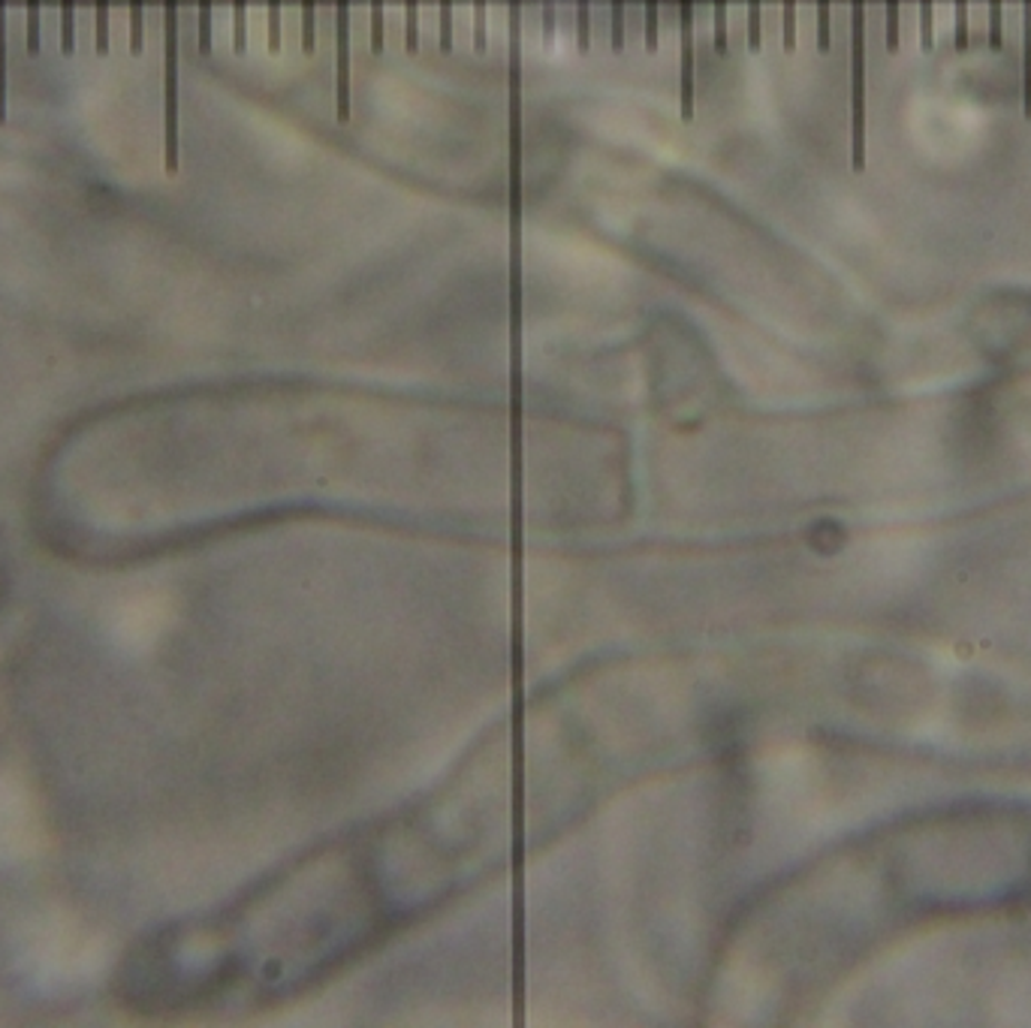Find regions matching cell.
Segmentation results:
<instances>
[{
  "label": "cell",
  "mask_w": 1031,
  "mask_h": 1028,
  "mask_svg": "<svg viewBox=\"0 0 1031 1028\" xmlns=\"http://www.w3.org/2000/svg\"><path fill=\"white\" fill-rule=\"evenodd\" d=\"M851 166H866V0H851Z\"/></svg>",
  "instance_id": "1"
},
{
  "label": "cell",
  "mask_w": 1031,
  "mask_h": 1028,
  "mask_svg": "<svg viewBox=\"0 0 1031 1028\" xmlns=\"http://www.w3.org/2000/svg\"><path fill=\"white\" fill-rule=\"evenodd\" d=\"M164 97H166V169H178V0H164Z\"/></svg>",
  "instance_id": "2"
},
{
  "label": "cell",
  "mask_w": 1031,
  "mask_h": 1028,
  "mask_svg": "<svg viewBox=\"0 0 1031 1028\" xmlns=\"http://www.w3.org/2000/svg\"><path fill=\"white\" fill-rule=\"evenodd\" d=\"M335 104L338 121L351 118V0H335Z\"/></svg>",
  "instance_id": "3"
},
{
  "label": "cell",
  "mask_w": 1031,
  "mask_h": 1028,
  "mask_svg": "<svg viewBox=\"0 0 1031 1028\" xmlns=\"http://www.w3.org/2000/svg\"><path fill=\"white\" fill-rule=\"evenodd\" d=\"M681 19V118H694V0H679Z\"/></svg>",
  "instance_id": "4"
},
{
  "label": "cell",
  "mask_w": 1031,
  "mask_h": 1028,
  "mask_svg": "<svg viewBox=\"0 0 1031 1028\" xmlns=\"http://www.w3.org/2000/svg\"><path fill=\"white\" fill-rule=\"evenodd\" d=\"M1022 109L1031 121V0H1022Z\"/></svg>",
  "instance_id": "5"
},
{
  "label": "cell",
  "mask_w": 1031,
  "mask_h": 1028,
  "mask_svg": "<svg viewBox=\"0 0 1031 1028\" xmlns=\"http://www.w3.org/2000/svg\"><path fill=\"white\" fill-rule=\"evenodd\" d=\"M7 118V0H0V121Z\"/></svg>",
  "instance_id": "6"
},
{
  "label": "cell",
  "mask_w": 1031,
  "mask_h": 1028,
  "mask_svg": "<svg viewBox=\"0 0 1031 1028\" xmlns=\"http://www.w3.org/2000/svg\"><path fill=\"white\" fill-rule=\"evenodd\" d=\"M404 49H420V0H404Z\"/></svg>",
  "instance_id": "7"
},
{
  "label": "cell",
  "mask_w": 1031,
  "mask_h": 1028,
  "mask_svg": "<svg viewBox=\"0 0 1031 1028\" xmlns=\"http://www.w3.org/2000/svg\"><path fill=\"white\" fill-rule=\"evenodd\" d=\"M764 46V0H748V49L760 52Z\"/></svg>",
  "instance_id": "8"
},
{
  "label": "cell",
  "mask_w": 1031,
  "mask_h": 1028,
  "mask_svg": "<svg viewBox=\"0 0 1031 1028\" xmlns=\"http://www.w3.org/2000/svg\"><path fill=\"white\" fill-rule=\"evenodd\" d=\"M94 46H97V55L109 52V0H97V12H94Z\"/></svg>",
  "instance_id": "9"
},
{
  "label": "cell",
  "mask_w": 1031,
  "mask_h": 1028,
  "mask_svg": "<svg viewBox=\"0 0 1031 1028\" xmlns=\"http://www.w3.org/2000/svg\"><path fill=\"white\" fill-rule=\"evenodd\" d=\"M233 46L236 52L248 46V0H233Z\"/></svg>",
  "instance_id": "10"
},
{
  "label": "cell",
  "mask_w": 1031,
  "mask_h": 1028,
  "mask_svg": "<svg viewBox=\"0 0 1031 1028\" xmlns=\"http://www.w3.org/2000/svg\"><path fill=\"white\" fill-rule=\"evenodd\" d=\"M76 49V0H61V52Z\"/></svg>",
  "instance_id": "11"
},
{
  "label": "cell",
  "mask_w": 1031,
  "mask_h": 1028,
  "mask_svg": "<svg viewBox=\"0 0 1031 1028\" xmlns=\"http://www.w3.org/2000/svg\"><path fill=\"white\" fill-rule=\"evenodd\" d=\"M145 46V0H130V52L143 55Z\"/></svg>",
  "instance_id": "12"
},
{
  "label": "cell",
  "mask_w": 1031,
  "mask_h": 1028,
  "mask_svg": "<svg viewBox=\"0 0 1031 1028\" xmlns=\"http://www.w3.org/2000/svg\"><path fill=\"white\" fill-rule=\"evenodd\" d=\"M612 12H609V42H612V52L625 49V0H609Z\"/></svg>",
  "instance_id": "13"
},
{
  "label": "cell",
  "mask_w": 1031,
  "mask_h": 1028,
  "mask_svg": "<svg viewBox=\"0 0 1031 1028\" xmlns=\"http://www.w3.org/2000/svg\"><path fill=\"white\" fill-rule=\"evenodd\" d=\"M660 42V0H646V49L658 52Z\"/></svg>",
  "instance_id": "14"
},
{
  "label": "cell",
  "mask_w": 1031,
  "mask_h": 1028,
  "mask_svg": "<svg viewBox=\"0 0 1031 1028\" xmlns=\"http://www.w3.org/2000/svg\"><path fill=\"white\" fill-rule=\"evenodd\" d=\"M782 42H784V52H794L796 49V0H784Z\"/></svg>",
  "instance_id": "15"
},
{
  "label": "cell",
  "mask_w": 1031,
  "mask_h": 1028,
  "mask_svg": "<svg viewBox=\"0 0 1031 1028\" xmlns=\"http://www.w3.org/2000/svg\"><path fill=\"white\" fill-rule=\"evenodd\" d=\"M577 40L579 52H588V46H591V0H577Z\"/></svg>",
  "instance_id": "16"
},
{
  "label": "cell",
  "mask_w": 1031,
  "mask_h": 1028,
  "mask_svg": "<svg viewBox=\"0 0 1031 1028\" xmlns=\"http://www.w3.org/2000/svg\"><path fill=\"white\" fill-rule=\"evenodd\" d=\"M317 46V28H314V0H302V49L314 52Z\"/></svg>",
  "instance_id": "17"
},
{
  "label": "cell",
  "mask_w": 1031,
  "mask_h": 1028,
  "mask_svg": "<svg viewBox=\"0 0 1031 1028\" xmlns=\"http://www.w3.org/2000/svg\"><path fill=\"white\" fill-rule=\"evenodd\" d=\"M711 7H715V52H727V40H730V33H727V0H711Z\"/></svg>",
  "instance_id": "18"
},
{
  "label": "cell",
  "mask_w": 1031,
  "mask_h": 1028,
  "mask_svg": "<svg viewBox=\"0 0 1031 1028\" xmlns=\"http://www.w3.org/2000/svg\"><path fill=\"white\" fill-rule=\"evenodd\" d=\"M833 31H829V0H817V49L829 52Z\"/></svg>",
  "instance_id": "19"
},
{
  "label": "cell",
  "mask_w": 1031,
  "mask_h": 1028,
  "mask_svg": "<svg viewBox=\"0 0 1031 1028\" xmlns=\"http://www.w3.org/2000/svg\"><path fill=\"white\" fill-rule=\"evenodd\" d=\"M268 7V52H281V0H266Z\"/></svg>",
  "instance_id": "20"
},
{
  "label": "cell",
  "mask_w": 1031,
  "mask_h": 1028,
  "mask_svg": "<svg viewBox=\"0 0 1031 1028\" xmlns=\"http://www.w3.org/2000/svg\"><path fill=\"white\" fill-rule=\"evenodd\" d=\"M28 52H40V0H28Z\"/></svg>",
  "instance_id": "21"
},
{
  "label": "cell",
  "mask_w": 1031,
  "mask_h": 1028,
  "mask_svg": "<svg viewBox=\"0 0 1031 1028\" xmlns=\"http://www.w3.org/2000/svg\"><path fill=\"white\" fill-rule=\"evenodd\" d=\"M199 52H212V0H199Z\"/></svg>",
  "instance_id": "22"
},
{
  "label": "cell",
  "mask_w": 1031,
  "mask_h": 1028,
  "mask_svg": "<svg viewBox=\"0 0 1031 1028\" xmlns=\"http://www.w3.org/2000/svg\"><path fill=\"white\" fill-rule=\"evenodd\" d=\"M920 42L923 49L935 46V28H932V0H920Z\"/></svg>",
  "instance_id": "23"
},
{
  "label": "cell",
  "mask_w": 1031,
  "mask_h": 1028,
  "mask_svg": "<svg viewBox=\"0 0 1031 1028\" xmlns=\"http://www.w3.org/2000/svg\"><path fill=\"white\" fill-rule=\"evenodd\" d=\"M956 52L969 49V0H956Z\"/></svg>",
  "instance_id": "24"
},
{
  "label": "cell",
  "mask_w": 1031,
  "mask_h": 1028,
  "mask_svg": "<svg viewBox=\"0 0 1031 1028\" xmlns=\"http://www.w3.org/2000/svg\"><path fill=\"white\" fill-rule=\"evenodd\" d=\"M441 49H453V0H441Z\"/></svg>",
  "instance_id": "25"
},
{
  "label": "cell",
  "mask_w": 1031,
  "mask_h": 1028,
  "mask_svg": "<svg viewBox=\"0 0 1031 1028\" xmlns=\"http://www.w3.org/2000/svg\"><path fill=\"white\" fill-rule=\"evenodd\" d=\"M372 52H383V0H372Z\"/></svg>",
  "instance_id": "26"
},
{
  "label": "cell",
  "mask_w": 1031,
  "mask_h": 1028,
  "mask_svg": "<svg viewBox=\"0 0 1031 1028\" xmlns=\"http://www.w3.org/2000/svg\"><path fill=\"white\" fill-rule=\"evenodd\" d=\"M1004 31H1001V0H990V46L1001 49Z\"/></svg>",
  "instance_id": "27"
},
{
  "label": "cell",
  "mask_w": 1031,
  "mask_h": 1028,
  "mask_svg": "<svg viewBox=\"0 0 1031 1028\" xmlns=\"http://www.w3.org/2000/svg\"><path fill=\"white\" fill-rule=\"evenodd\" d=\"M887 49H899V0H887Z\"/></svg>",
  "instance_id": "28"
},
{
  "label": "cell",
  "mask_w": 1031,
  "mask_h": 1028,
  "mask_svg": "<svg viewBox=\"0 0 1031 1028\" xmlns=\"http://www.w3.org/2000/svg\"><path fill=\"white\" fill-rule=\"evenodd\" d=\"M474 46L477 52L485 49V0H474Z\"/></svg>",
  "instance_id": "29"
},
{
  "label": "cell",
  "mask_w": 1031,
  "mask_h": 1028,
  "mask_svg": "<svg viewBox=\"0 0 1031 1028\" xmlns=\"http://www.w3.org/2000/svg\"><path fill=\"white\" fill-rule=\"evenodd\" d=\"M543 7V37L552 40L556 37V0H540Z\"/></svg>",
  "instance_id": "30"
}]
</instances>
